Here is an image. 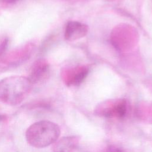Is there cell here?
Returning a JSON list of instances; mask_svg holds the SVG:
<instances>
[{"mask_svg": "<svg viewBox=\"0 0 152 152\" xmlns=\"http://www.w3.org/2000/svg\"><path fill=\"white\" fill-rule=\"evenodd\" d=\"M61 133L59 126L49 121H40L31 125L26 132L27 142L35 148H45L55 143Z\"/></svg>", "mask_w": 152, "mask_h": 152, "instance_id": "obj_1", "label": "cell"}, {"mask_svg": "<svg viewBox=\"0 0 152 152\" xmlns=\"http://www.w3.org/2000/svg\"><path fill=\"white\" fill-rule=\"evenodd\" d=\"M31 83L23 77L5 78L0 81V100L8 105L21 103L30 91Z\"/></svg>", "mask_w": 152, "mask_h": 152, "instance_id": "obj_2", "label": "cell"}, {"mask_svg": "<svg viewBox=\"0 0 152 152\" xmlns=\"http://www.w3.org/2000/svg\"><path fill=\"white\" fill-rule=\"evenodd\" d=\"M128 112V105L126 102L120 100L103 104L96 109L95 113L102 117L122 119L127 116Z\"/></svg>", "mask_w": 152, "mask_h": 152, "instance_id": "obj_3", "label": "cell"}, {"mask_svg": "<svg viewBox=\"0 0 152 152\" xmlns=\"http://www.w3.org/2000/svg\"><path fill=\"white\" fill-rule=\"evenodd\" d=\"M78 136L62 137L53 144L52 152H74L79 144Z\"/></svg>", "mask_w": 152, "mask_h": 152, "instance_id": "obj_4", "label": "cell"}, {"mask_svg": "<svg viewBox=\"0 0 152 152\" xmlns=\"http://www.w3.org/2000/svg\"><path fill=\"white\" fill-rule=\"evenodd\" d=\"M87 32L86 26L77 21H69L66 26L65 37L67 40H73L83 37Z\"/></svg>", "mask_w": 152, "mask_h": 152, "instance_id": "obj_5", "label": "cell"}, {"mask_svg": "<svg viewBox=\"0 0 152 152\" xmlns=\"http://www.w3.org/2000/svg\"><path fill=\"white\" fill-rule=\"evenodd\" d=\"M48 66L47 65L43 62L42 63L39 62L34 66L30 76L28 78L31 84L37 83L45 77V75L48 72Z\"/></svg>", "mask_w": 152, "mask_h": 152, "instance_id": "obj_6", "label": "cell"}, {"mask_svg": "<svg viewBox=\"0 0 152 152\" xmlns=\"http://www.w3.org/2000/svg\"><path fill=\"white\" fill-rule=\"evenodd\" d=\"M87 74V70H81L79 72L75 75V76L74 77V79L72 81V84L77 85L81 83L86 78Z\"/></svg>", "mask_w": 152, "mask_h": 152, "instance_id": "obj_7", "label": "cell"}, {"mask_svg": "<svg viewBox=\"0 0 152 152\" xmlns=\"http://www.w3.org/2000/svg\"><path fill=\"white\" fill-rule=\"evenodd\" d=\"M103 152H124V151L121 148L118 146L111 145L107 146L104 149Z\"/></svg>", "mask_w": 152, "mask_h": 152, "instance_id": "obj_8", "label": "cell"}, {"mask_svg": "<svg viewBox=\"0 0 152 152\" xmlns=\"http://www.w3.org/2000/svg\"><path fill=\"white\" fill-rule=\"evenodd\" d=\"M8 45V40H4L2 43L0 45V56L2 55L4 52H5Z\"/></svg>", "mask_w": 152, "mask_h": 152, "instance_id": "obj_9", "label": "cell"}, {"mask_svg": "<svg viewBox=\"0 0 152 152\" xmlns=\"http://www.w3.org/2000/svg\"><path fill=\"white\" fill-rule=\"evenodd\" d=\"M19 0H0L1 2H4V3H7V4H12L17 2Z\"/></svg>", "mask_w": 152, "mask_h": 152, "instance_id": "obj_10", "label": "cell"}, {"mask_svg": "<svg viewBox=\"0 0 152 152\" xmlns=\"http://www.w3.org/2000/svg\"><path fill=\"white\" fill-rule=\"evenodd\" d=\"M4 116L2 115H0V121L4 119Z\"/></svg>", "mask_w": 152, "mask_h": 152, "instance_id": "obj_11", "label": "cell"}]
</instances>
